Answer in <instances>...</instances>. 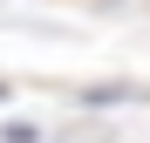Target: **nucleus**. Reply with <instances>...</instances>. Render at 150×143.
<instances>
[{"mask_svg":"<svg viewBox=\"0 0 150 143\" xmlns=\"http://www.w3.org/2000/svg\"><path fill=\"white\" fill-rule=\"evenodd\" d=\"M137 89H123V82H103V89H82V102H130Z\"/></svg>","mask_w":150,"mask_h":143,"instance_id":"obj_1","label":"nucleus"},{"mask_svg":"<svg viewBox=\"0 0 150 143\" xmlns=\"http://www.w3.org/2000/svg\"><path fill=\"white\" fill-rule=\"evenodd\" d=\"M0 143H41V136H34L28 123H7V136H0Z\"/></svg>","mask_w":150,"mask_h":143,"instance_id":"obj_2","label":"nucleus"},{"mask_svg":"<svg viewBox=\"0 0 150 143\" xmlns=\"http://www.w3.org/2000/svg\"><path fill=\"white\" fill-rule=\"evenodd\" d=\"M7 95H14V89H7V82H0V102H7Z\"/></svg>","mask_w":150,"mask_h":143,"instance_id":"obj_3","label":"nucleus"}]
</instances>
